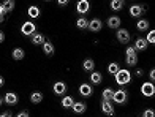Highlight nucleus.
Wrapping results in <instances>:
<instances>
[{
  "label": "nucleus",
  "instance_id": "1",
  "mask_svg": "<svg viewBox=\"0 0 155 117\" xmlns=\"http://www.w3.org/2000/svg\"><path fill=\"white\" fill-rule=\"evenodd\" d=\"M116 82L119 86H125V84H130V81H131V73L128 71V70H119L116 74Z\"/></svg>",
  "mask_w": 155,
  "mask_h": 117
},
{
  "label": "nucleus",
  "instance_id": "2",
  "mask_svg": "<svg viewBox=\"0 0 155 117\" xmlns=\"http://www.w3.org/2000/svg\"><path fill=\"white\" fill-rule=\"evenodd\" d=\"M21 32H22L25 37H32L33 33L37 32V27H35V24L32 21H27V22H24L22 27H21Z\"/></svg>",
  "mask_w": 155,
  "mask_h": 117
},
{
  "label": "nucleus",
  "instance_id": "3",
  "mask_svg": "<svg viewBox=\"0 0 155 117\" xmlns=\"http://www.w3.org/2000/svg\"><path fill=\"white\" fill-rule=\"evenodd\" d=\"M127 100H128V95H127L125 90H116L114 95H112V101H116L117 105H124V103H127Z\"/></svg>",
  "mask_w": 155,
  "mask_h": 117
},
{
  "label": "nucleus",
  "instance_id": "4",
  "mask_svg": "<svg viewBox=\"0 0 155 117\" xmlns=\"http://www.w3.org/2000/svg\"><path fill=\"white\" fill-rule=\"evenodd\" d=\"M141 92H143L144 97H153V93H155L153 82H144L143 87H141Z\"/></svg>",
  "mask_w": 155,
  "mask_h": 117
},
{
  "label": "nucleus",
  "instance_id": "5",
  "mask_svg": "<svg viewBox=\"0 0 155 117\" xmlns=\"http://www.w3.org/2000/svg\"><path fill=\"white\" fill-rule=\"evenodd\" d=\"M117 40L122 44H128L130 43V32L125 29H117Z\"/></svg>",
  "mask_w": 155,
  "mask_h": 117
},
{
  "label": "nucleus",
  "instance_id": "6",
  "mask_svg": "<svg viewBox=\"0 0 155 117\" xmlns=\"http://www.w3.org/2000/svg\"><path fill=\"white\" fill-rule=\"evenodd\" d=\"M92 93H94V87L90 86V84H81V86H79V95H81V97L87 98V97H90Z\"/></svg>",
  "mask_w": 155,
  "mask_h": 117
},
{
  "label": "nucleus",
  "instance_id": "7",
  "mask_svg": "<svg viewBox=\"0 0 155 117\" xmlns=\"http://www.w3.org/2000/svg\"><path fill=\"white\" fill-rule=\"evenodd\" d=\"M76 8H78V13L79 15H86V13H89L90 10V3L87 2V0H79L76 5Z\"/></svg>",
  "mask_w": 155,
  "mask_h": 117
},
{
  "label": "nucleus",
  "instance_id": "8",
  "mask_svg": "<svg viewBox=\"0 0 155 117\" xmlns=\"http://www.w3.org/2000/svg\"><path fill=\"white\" fill-rule=\"evenodd\" d=\"M101 27H103V22L100 19H92V21H89V27L87 29L90 30V32H100L101 30Z\"/></svg>",
  "mask_w": 155,
  "mask_h": 117
},
{
  "label": "nucleus",
  "instance_id": "9",
  "mask_svg": "<svg viewBox=\"0 0 155 117\" xmlns=\"http://www.w3.org/2000/svg\"><path fill=\"white\" fill-rule=\"evenodd\" d=\"M144 11H146V6H143V5H133V6H130V15L133 18H139Z\"/></svg>",
  "mask_w": 155,
  "mask_h": 117
},
{
  "label": "nucleus",
  "instance_id": "10",
  "mask_svg": "<svg viewBox=\"0 0 155 117\" xmlns=\"http://www.w3.org/2000/svg\"><path fill=\"white\" fill-rule=\"evenodd\" d=\"M3 101L6 103V105H18V101H19V97L15 93V92H8L5 95V98H3Z\"/></svg>",
  "mask_w": 155,
  "mask_h": 117
},
{
  "label": "nucleus",
  "instance_id": "11",
  "mask_svg": "<svg viewBox=\"0 0 155 117\" xmlns=\"http://www.w3.org/2000/svg\"><path fill=\"white\" fill-rule=\"evenodd\" d=\"M65 92H67V84H65V82H62V81L55 82V84H54V93L55 95H63Z\"/></svg>",
  "mask_w": 155,
  "mask_h": 117
},
{
  "label": "nucleus",
  "instance_id": "12",
  "mask_svg": "<svg viewBox=\"0 0 155 117\" xmlns=\"http://www.w3.org/2000/svg\"><path fill=\"white\" fill-rule=\"evenodd\" d=\"M120 24H122V21H120L119 16H111L108 19V27H109V29H119Z\"/></svg>",
  "mask_w": 155,
  "mask_h": 117
},
{
  "label": "nucleus",
  "instance_id": "13",
  "mask_svg": "<svg viewBox=\"0 0 155 117\" xmlns=\"http://www.w3.org/2000/svg\"><path fill=\"white\" fill-rule=\"evenodd\" d=\"M70 109H73L76 114H84L87 108H86V105H84L82 101H74V103H73V106L70 108Z\"/></svg>",
  "mask_w": 155,
  "mask_h": 117
},
{
  "label": "nucleus",
  "instance_id": "14",
  "mask_svg": "<svg viewBox=\"0 0 155 117\" xmlns=\"http://www.w3.org/2000/svg\"><path fill=\"white\" fill-rule=\"evenodd\" d=\"M147 44H149V43H147L144 38H138V40L135 41V46H133V47H135L136 52H138V51H146V49H147Z\"/></svg>",
  "mask_w": 155,
  "mask_h": 117
},
{
  "label": "nucleus",
  "instance_id": "15",
  "mask_svg": "<svg viewBox=\"0 0 155 117\" xmlns=\"http://www.w3.org/2000/svg\"><path fill=\"white\" fill-rule=\"evenodd\" d=\"M101 109L106 115H114V108H112V103L111 101H103L101 103Z\"/></svg>",
  "mask_w": 155,
  "mask_h": 117
},
{
  "label": "nucleus",
  "instance_id": "16",
  "mask_svg": "<svg viewBox=\"0 0 155 117\" xmlns=\"http://www.w3.org/2000/svg\"><path fill=\"white\" fill-rule=\"evenodd\" d=\"M30 41H32L33 44L40 46V44H43V43H45L46 40H45V37H43V33H37V32H35L33 35L30 37Z\"/></svg>",
  "mask_w": 155,
  "mask_h": 117
},
{
  "label": "nucleus",
  "instance_id": "17",
  "mask_svg": "<svg viewBox=\"0 0 155 117\" xmlns=\"http://www.w3.org/2000/svg\"><path fill=\"white\" fill-rule=\"evenodd\" d=\"M41 46H43V51H45L46 56H52L54 51H55V49H54V44L51 43V41H45Z\"/></svg>",
  "mask_w": 155,
  "mask_h": 117
},
{
  "label": "nucleus",
  "instance_id": "18",
  "mask_svg": "<svg viewBox=\"0 0 155 117\" xmlns=\"http://www.w3.org/2000/svg\"><path fill=\"white\" fill-rule=\"evenodd\" d=\"M82 68L86 71H94V68H95V62L92 59H86L82 62Z\"/></svg>",
  "mask_w": 155,
  "mask_h": 117
},
{
  "label": "nucleus",
  "instance_id": "19",
  "mask_svg": "<svg viewBox=\"0 0 155 117\" xmlns=\"http://www.w3.org/2000/svg\"><path fill=\"white\" fill-rule=\"evenodd\" d=\"M101 81H103L101 73H98V71H92V74H90V82H92V84H100Z\"/></svg>",
  "mask_w": 155,
  "mask_h": 117
},
{
  "label": "nucleus",
  "instance_id": "20",
  "mask_svg": "<svg viewBox=\"0 0 155 117\" xmlns=\"http://www.w3.org/2000/svg\"><path fill=\"white\" fill-rule=\"evenodd\" d=\"M136 29L141 30V32H146L147 29H149V21H147V19H141V21H138Z\"/></svg>",
  "mask_w": 155,
  "mask_h": 117
},
{
  "label": "nucleus",
  "instance_id": "21",
  "mask_svg": "<svg viewBox=\"0 0 155 117\" xmlns=\"http://www.w3.org/2000/svg\"><path fill=\"white\" fill-rule=\"evenodd\" d=\"M30 101L35 103V105H37V103H41V101H43V93H41V92H32Z\"/></svg>",
  "mask_w": 155,
  "mask_h": 117
},
{
  "label": "nucleus",
  "instance_id": "22",
  "mask_svg": "<svg viewBox=\"0 0 155 117\" xmlns=\"http://www.w3.org/2000/svg\"><path fill=\"white\" fill-rule=\"evenodd\" d=\"M40 15H41V11H40V8H38V6H35V5L29 6V16H30V18L37 19Z\"/></svg>",
  "mask_w": 155,
  "mask_h": 117
},
{
  "label": "nucleus",
  "instance_id": "23",
  "mask_svg": "<svg viewBox=\"0 0 155 117\" xmlns=\"http://www.w3.org/2000/svg\"><path fill=\"white\" fill-rule=\"evenodd\" d=\"M112 95H114V90L112 89H104L103 90V101H112Z\"/></svg>",
  "mask_w": 155,
  "mask_h": 117
},
{
  "label": "nucleus",
  "instance_id": "24",
  "mask_svg": "<svg viewBox=\"0 0 155 117\" xmlns=\"http://www.w3.org/2000/svg\"><path fill=\"white\" fill-rule=\"evenodd\" d=\"M111 8L114 11H119L124 8V0H111Z\"/></svg>",
  "mask_w": 155,
  "mask_h": 117
},
{
  "label": "nucleus",
  "instance_id": "25",
  "mask_svg": "<svg viewBox=\"0 0 155 117\" xmlns=\"http://www.w3.org/2000/svg\"><path fill=\"white\" fill-rule=\"evenodd\" d=\"M13 59L15 60H22L24 59V49H21V47L13 49Z\"/></svg>",
  "mask_w": 155,
  "mask_h": 117
},
{
  "label": "nucleus",
  "instance_id": "26",
  "mask_svg": "<svg viewBox=\"0 0 155 117\" xmlns=\"http://www.w3.org/2000/svg\"><path fill=\"white\" fill-rule=\"evenodd\" d=\"M76 25H78V29L84 30V29H87V27H89V21L86 18H79V19L76 21Z\"/></svg>",
  "mask_w": 155,
  "mask_h": 117
},
{
  "label": "nucleus",
  "instance_id": "27",
  "mask_svg": "<svg viewBox=\"0 0 155 117\" xmlns=\"http://www.w3.org/2000/svg\"><path fill=\"white\" fill-rule=\"evenodd\" d=\"M2 5H3V8H5L6 13H11L13 10H15V0H5Z\"/></svg>",
  "mask_w": 155,
  "mask_h": 117
},
{
  "label": "nucleus",
  "instance_id": "28",
  "mask_svg": "<svg viewBox=\"0 0 155 117\" xmlns=\"http://www.w3.org/2000/svg\"><path fill=\"white\" fill-rule=\"evenodd\" d=\"M125 62H127V65H128V67H135L138 63V56H136V54H135V56H127Z\"/></svg>",
  "mask_w": 155,
  "mask_h": 117
},
{
  "label": "nucleus",
  "instance_id": "29",
  "mask_svg": "<svg viewBox=\"0 0 155 117\" xmlns=\"http://www.w3.org/2000/svg\"><path fill=\"white\" fill-rule=\"evenodd\" d=\"M119 70H120V67H119V63H116V62H112V63L108 65V71H109V74H116Z\"/></svg>",
  "mask_w": 155,
  "mask_h": 117
},
{
  "label": "nucleus",
  "instance_id": "30",
  "mask_svg": "<svg viewBox=\"0 0 155 117\" xmlns=\"http://www.w3.org/2000/svg\"><path fill=\"white\" fill-rule=\"evenodd\" d=\"M73 103H74L73 97H65V98L62 100V106H63V108H71Z\"/></svg>",
  "mask_w": 155,
  "mask_h": 117
},
{
  "label": "nucleus",
  "instance_id": "31",
  "mask_svg": "<svg viewBox=\"0 0 155 117\" xmlns=\"http://www.w3.org/2000/svg\"><path fill=\"white\" fill-rule=\"evenodd\" d=\"M147 43H155V30H150V33H147V38H146Z\"/></svg>",
  "mask_w": 155,
  "mask_h": 117
},
{
  "label": "nucleus",
  "instance_id": "32",
  "mask_svg": "<svg viewBox=\"0 0 155 117\" xmlns=\"http://www.w3.org/2000/svg\"><path fill=\"white\" fill-rule=\"evenodd\" d=\"M143 117H155V112H153V109H144V112H143Z\"/></svg>",
  "mask_w": 155,
  "mask_h": 117
},
{
  "label": "nucleus",
  "instance_id": "33",
  "mask_svg": "<svg viewBox=\"0 0 155 117\" xmlns=\"http://www.w3.org/2000/svg\"><path fill=\"white\" fill-rule=\"evenodd\" d=\"M125 54H127V56H135L136 51H135V47H133V46H128V47H127V51H125Z\"/></svg>",
  "mask_w": 155,
  "mask_h": 117
},
{
  "label": "nucleus",
  "instance_id": "34",
  "mask_svg": "<svg viewBox=\"0 0 155 117\" xmlns=\"http://www.w3.org/2000/svg\"><path fill=\"white\" fill-rule=\"evenodd\" d=\"M16 117H30V114L29 112H27V111H22V112H19Z\"/></svg>",
  "mask_w": 155,
  "mask_h": 117
},
{
  "label": "nucleus",
  "instance_id": "35",
  "mask_svg": "<svg viewBox=\"0 0 155 117\" xmlns=\"http://www.w3.org/2000/svg\"><path fill=\"white\" fill-rule=\"evenodd\" d=\"M68 2H70V0H57V3H59L60 6H65V5H68Z\"/></svg>",
  "mask_w": 155,
  "mask_h": 117
},
{
  "label": "nucleus",
  "instance_id": "36",
  "mask_svg": "<svg viewBox=\"0 0 155 117\" xmlns=\"http://www.w3.org/2000/svg\"><path fill=\"white\" fill-rule=\"evenodd\" d=\"M149 76H150V81L153 82V81H155V70H150V74H149Z\"/></svg>",
  "mask_w": 155,
  "mask_h": 117
},
{
  "label": "nucleus",
  "instance_id": "37",
  "mask_svg": "<svg viewBox=\"0 0 155 117\" xmlns=\"http://www.w3.org/2000/svg\"><path fill=\"white\" fill-rule=\"evenodd\" d=\"M0 15H2V16L6 15V11H5V8H3V5H2V3H0Z\"/></svg>",
  "mask_w": 155,
  "mask_h": 117
},
{
  "label": "nucleus",
  "instance_id": "38",
  "mask_svg": "<svg viewBox=\"0 0 155 117\" xmlns=\"http://www.w3.org/2000/svg\"><path fill=\"white\" fill-rule=\"evenodd\" d=\"M3 41H5V33L0 30V43H3Z\"/></svg>",
  "mask_w": 155,
  "mask_h": 117
},
{
  "label": "nucleus",
  "instance_id": "39",
  "mask_svg": "<svg viewBox=\"0 0 155 117\" xmlns=\"http://www.w3.org/2000/svg\"><path fill=\"white\" fill-rule=\"evenodd\" d=\"M5 86V79H3V76H0V87H3Z\"/></svg>",
  "mask_w": 155,
  "mask_h": 117
},
{
  "label": "nucleus",
  "instance_id": "40",
  "mask_svg": "<svg viewBox=\"0 0 155 117\" xmlns=\"http://www.w3.org/2000/svg\"><path fill=\"white\" fill-rule=\"evenodd\" d=\"M0 117H13V115H11V112H3Z\"/></svg>",
  "mask_w": 155,
  "mask_h": 117
},
{
  "label": "nucleus",
  "instance_id": "41",
  "mask_svg": "<svg viewBox=\"0 0 155 117\" xmlns=\"http://www.w3.org/2000/svg\"><path fill=\"white\" fill-rule=\"evenodd\" d=\"M136 76H143V70H139V68H138V70H136Z\"/></svg>",
  "mask_w": 155,
  "mask_h": 117
},
{
  "label": "nucleus",
  "instance_id": "42",
  "mask_svg": "<svg viewBox=\"0 0 155 117\" xmlns=\"http://www.w3.org/2000/svg\"><path fill=\"white\" fill-rule=\"evenodd\" d=\"M3 21H5V16H2V15H0V24H2Z\"/></svg>",
  "mask_w": 155,
  "mask_h": 117
},
{
  "label": "nucleus",
  "instance_id": "43",
  "mask_svg": "<svg viewBox=\"0 0 155 117\" xmlns=\"http://www.w3.org/2000/svg\"><path fill=\"white\" fill-rule=\"evenodd\" d=\"M2 103H3V98H2V97H0V106H2Z\"/></svg>",
  "mask_w": 155,
  "mask_h": 117
},
{
  "label": "nucleus",
  "instance_id": "44",
  "mask_svg": "<svg viewBox=\"0 0 155 117\" xmlns=\"http://www.w3.org/2000/svg\"><path fill=\"white\" fill-rule=\"evenodd\" d=\"M45 2H51V0H45Z\"/></svg>",
  "mask_w": 155,
  "mask_h": 117
}]
</instances>
